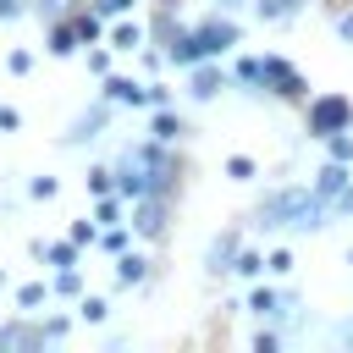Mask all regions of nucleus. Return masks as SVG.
Wrapping results in <instances>:
<instances>
[{
    "label": "nucleus",
    "mask_w": 353,
    "mask_h": 353,
    "mask_svg": "<svg viewBox=\"0 0 353 353\" xmlns=\"http://www.w3.org/2000/svg\"><path fill=\"white\" fill-rule=\"evenodd\" d=\"M320 193L314 188H281V193H270L265 204H259V226L265 232H314L320 226Z\"/></svg>",
    "instance_id": "1"
},
{
    "label": "nucleus",
    "mask_w": 353,
    "mask_h": 353,
    "mask_svg": "<svg viewBox=\"0 0 353 353\" xmlns=\"http://www.w3.org/2000/svg\"><path fill=\"white\" fill-rule=\"evenodd\" d=\"M226 44H237V28H232V22H199V28H188V33L171 39V61H182V66L215 61Z\"/></svg>",
    "instance_id": "2"
},
{
    "label": "nucleus",
    "mask_w": 353,
    "mask_h": 353,
    "mask_svg": "<svg viewBox=\"0 0 353 353\" xmlns=\"http://www.w3.org/2000/svg\"><path fill=\"white\" fill-rule=\"evenodd\" d=\"M342 127H353V105L342 99V94H331V99H314L309 105V132H342Z\"/></svg>",
    "instance_id": "3"
},
{
    "label": "nucleus",
    "mask_w": 353,
    "mask_h": 353,
    "mask_svg": "<svg viewBox=\"0 0 353 353\" xmlns=\"http://www.w3.org/2000/svg\"><path fill=\"white\" fill-rule=\"evenodd\" d=\"M265 72H270V83H276L270 94H281V99H303V72H298V66H287V61H276V55H270V61H265Z\"/></svg>",
    "instance_id": "4"
},
{
    "label": "nucleus",
    "mask_w": 353,
    "mask_h": 353,
    "mask_svg": "<svg viewBox=\"0 0 353 353\" xmlns=\"http://www.w3.org/2000/svg\"><path fill=\"white\" fill-rule=\"evenodd\" d=\"M347 188H353L347 160H325V165H320V182H314V193H320V199H342Z\"/></svg>",
    "instance_id": "5"
},
{
    "label": "nucleus",
    "mask_w": 353,
    "mask_h": 353,
    "mask_svg": "<svg viewBox=\"0 0 353 353\" xmlns=\"http://www.w3.org/2000/svg\"><path fill=\"white\" fill-rule=\"evenodd\" d=\"M132 232H138V237H160V232H165V199L149 193V199L138 204V215H132Z\"/></svg>",
    "instance_id": "6"
},
{
    "label": "nucleus",
    "mask_w": 353,
    "mask_h": 353,
    "mask_svg": "<svg viewBox=\"0 0 353 353\" xmlns=\"http://www.w3.org/2000/svg\"><path fill=\"white\" fill-rule=\"evenodd\" d=\"M39 342H50L39 325H6V331H0V353H17V347H22V353H33Z\"/></svg>",
    "instance_id": "7"
},
{
    "label": "nucleus",
    "mask_w": 353,
    "mask_h": 353,
    "mask_svg": "<svg viewBox=\"0 0 353 353\" xmlns=\"http://www.w3.org/2000/svg\"><path fill=\"white\" fill-rule=\"evenodd\" d=\"M188 94H193V99H215V94H221V72H215L210 61H199L193 77H188Z\"/></svg>",
    "instance_id": "8"
},
{
    "label": "nucleus",
    "mask_w": 353,
    "mask_h": 353,
    "mask_svg": "<svg viewBox=\"0 0 353 353\" xmlns=\"http://www.w3.org/2000/svg\"><path fill=\"white\" fill-rule=\"evenodd\" d=\"M105 94H110V99H121V105H149V88H138L132 77H110V83H105Z\"/></svg>",
    "instance_id": "9"
},
{
    "label": "nucleus",
    "mask_w": 353,
    "mask_h": 353,
    "mask_svg": "<svg viewBox=\"0 0 353 353\" xmlns=\"http://www.w3.org/2000/svg\"><path fill=\"white\" fill-rule=\"evenodd\" d=\"M77 39H83V33H77V22L50 28V50H55V55H72V50H77Z\"/></svg>",
    "instance_id": "10"
},
{
    "label": "nucleus",
    "mask_w": 353,
    "mask_h": 353,
    "mask_svg": "<svg viewBox=\"0 0 353 353\" xmlns=\"http://www.w3.org/2000/svg\"><path fill=\"white\" fill-rule=\"evenodd\" d=\"M176 132H182V121L165 105H154V143H176Z\"/></svg>",
    "instance_id": "11"
},
{
    "label": "nucleus",
    "mask_w": 353,
    "mask_h": 353,
    "mask_svg": "<svg viewBox=\"0 0 353 353\" xmlns=\"http://www.w3.org/2000/svg\"><path fill=\"white\" fill-rule=\"evenodd\" d=\"M298 6H303V0H259V6H254V11H259V17H265V22H276V17H292V11H298Z\"/></svg>",
    "instance_id": "12"
},
{
    "label": "nucleus",
    "mask_w": 353,
    "mask_h": 353,
    "mask_svg": "<svg viewBox=\"0 0 353 353\" xmlns=\"http://www.w3.org/2000/svg\"><path fill=\"white\" fill-rule=\"evenodd\" d=\"M110 50H138V28L132 22H116L110 28Z\"/></svg>",
    "instance_id": "13"
},
{
    "label": "nucleus",
    "mask_w": 353,
    "mask_h": 353,
    "mask_svg": "<svg viewBox=\"0 0 353 353\" xmlns=\"http://www.w3.org/2000/svg\"><path fill=\"white\" fill-rule=\"evenodd\" d=\"M325 149H331V160H353V138H347V127H342V132H325Z\"/></svg>",
    "instance_id": "14"
},
{
    "label": "nucleus",
    "mask_w": 353,
    "mask_h": 353,
    "mask_svg": "<svg viewBox=\"0 0 353 353\" xmlns=\"http://www.w3.org/2000/svg\"><path fill=\"white\" fill-rule=\"evenodd\" d=\"M248 309H254V314H276V309H281V292H265V287H259V292H248Z\"/></svg>",
    "instance_id": "15"
},
{
    "label": "nucleus",
    "mask_w": 353,
    "mask_h": 353,
    "mask_svg": "<svg viewBox=\"0 0 353 353\" xmlns=\"http://www.w3.org/2000/svg\"><path fill=\"white\" fill-rule=\"evenodd\" d=\"M237 83H270L265 61H237Z\"/></svg>",
    "instance_id": "16"
},
{
    "label": "nucleus",
    "mask_w": 353,
    "mask_h": 353,
    "mask_svg": "<svg viewBox=\"0 0 353 353\" xmlns=\"http://www.w3.org/2000/svg\"><path fill=\"white\" fill-rule=\"evenodd\" d=\"M44 259H50V265H61V270H66V265H77V243H55V248H44Z\"/></svg>",
    "instance_id": "17"
},
{
    "label": "nucleus",
    "mask_w": 353,
    "mask_h": 353,
    "mask_svg": "<svg viewBox=\"0 0 353 353\" xmlns=\"http://www.w3.org/2000/svg\"><path fill=\"white\" fill-rule=\"evenodd\" d=\"M232 270H237V276H259V270H265V259H259V254H248V248H243V254H237V259H232Z\"/></svg>",
    "instance_id": "18"
},
{
    "label": "nucleus",
    "mask_w": 353,
    "mask_h": 353,
    "mask_svg": "<svg viewBox=\"0 0 353 353\" xmlns=\"http://www.w3.org/2000/svg\"><path fill=\"white\" fill-rule=\"evenodd\" d=\"M55 292H61V298H77V292H83V281H77V270H72V265L55 276Z\"/></svg>",
    "instance_id": "19"
},
{
    "label": "nucleus",
    "mask_w": 353,
    "mask_h": 353,
    "mask_svg": "<svg viewBox=\"0 0 353 353\" xmlns=\"http://www.w3.org/2000/svg\"><path fill=\"white\" fill-rule=\"evenodd\" d=\"M226 176L248 182V176H254V160H248V154H232V160H226Z\"/></svg>",
    "instance_id": "20"
},
{
    "label": "nucleus",
    "mask_w": 353,
    "mask_h": 353,
    "mask_svg": "<svg viewBox=\"0 0 353 353\" xmlns=\"http://www.w3.org/2000/svg\"><path fill=\"white\" fill-rule=\"evenodd\" d=\"M99 221H105V226H116V221H121V204H116L110 193H99Z\"/></svg>",
    "instance_id": "21"
},
{
    "label": "nucleus",
    "mask_w": 353,
    "mask_h": 353,
    "mask_svg": "<svg viewBox=\"0 0 353 353\" xmlns=\"http://www.w3.org/2000/svg\"><path fill=\"white\" fill-rule=\"evenodd\" d=\"M77 33H83V39H99V17H94V11H77Z\"/></svg>",
    "instance_id": "22"
},
{
    "label": "nucleus",
    "mask_w": 353,
    "mask_h": 353,
    "mask_svg": "<svg viewBox=\"0 0 353 353\" xmlns=\"http://www.w3.org/2000/svg\"><path fill=\"white\" fill-rule=\"evenodd\" d=\"M88 188H94V193H110L116 176H110V171H88Z\"/></svg>",
    "instance_id": "23"
},
{
    "label": "nucleus",
    "mask_w": 353,
    "mask_h": 353,
    "mask_svg": "<svg viewBox=\"0 0 353 353\" xmlns=\"http://www.w3.org/2000/svg\"><path fill=\"white\" fill-rule=\"evenodd\" d=\"M127 248V232H116V226H105V254H121Z\"/></svg>",
    "instance_id": "24"
},
{
    "label": "nucleus",
    "mask_w": 353,
    "mask_h": 353,
    "mask_svg": "<svg viewBox=\"0 0 353 353\" xmlns=\"http://www.w3.org/2000/svg\"><path fill=\"white\" fill-rule=\"evenodd\" d=\"M138 276H143V259L127 254V259H121V281H138Z\"/></svg>",
    "instance_id": "25"
},
{
    "label": "nucleus",
    "mask_w": 353,
    "mask_h": 353,
    "mask_svg": "<svg viewBox=\"0 0 353 353\" xmlns=\"http://www.w3.org/2000/svg\"><path fill=\"white\" fill-rule=\"evenodd\" d=\"M17 303H22V309H39V303H44V287H22Z\"/></svg>",
    "instance_id": "26"
},
{
    "label": "nucleus",
    "mask_w": 353,
    "mask_h": 353,
    "mask_svg": "<svg viewBox=\"0 0 353 353\" xmlns=\"http://www.w3.org/2000/svg\"><path fill=\"white\" fill-rule=\"evenodd\" d=\"M127 6H132V0H94V11H99V17H121Z\"/></svg>",
    "instance_id": "27"
},
{
    "label": "nucleus",
    "mask_w": 353,
    "mask_h": 353,
    "mask_svg": "<svg viewBox=\"0 0 353 353\" xmlns=\"http://www.w3.org/2000/svg\"><path fill=\"white\" fill-rule=\"evenodd\" d=\"M6 66H11V72H17V77H28V66H33V61H28V55H22V50H11V55H6Z\"/></svg>",
    "instance_id": "28"
},
{
    "label": "nucleus",
    "mask_w": 353,
    "mask_h": 353,
    "mask_svg": "<svg viewBox=\"0 0 353 353\" xmlns=\"http://www.w3.org/2000/svg\"><path fill=\"white\" fill-rule=\"evenodd\" d=\"M28 193H33V199H50V193H55V176H33V188H28Z\"/></svg>",
    "instance_id": "29"
},
{
    "label": "nucleus",
    "mask_w": 353,
    "mask_h": 353,
    "mask_svg": "<svg viewBox=\"0 0 353 353\" xmlns=\"http://www.w3.org/2000/svg\"><path fill=\"white\" fill-rule=\"evenodd\" d=\"M83 320H105V298H83Z\"/></svg>",
    "instance_id": "30"
},
{
    "label": "nucleus",
    "mask_w": 353,
    "mask_h": 353,
    "mask_svg": "<svg viewBox=\"0 0 353 353\" xmlns=\"http://www.w3.org/2000/svg\"><path fill=\"white\" fill-rule=\"evenodd\" d=\"M336 28H342V39H347V44H353V17H342V22H336Z\"/></svg>",
    "instance_id": "31"
},
{
    "label": "nucleus",
    "mask_w": 353,
    "mask_h": 353,
    "mask_svg": "<svg viewBox=\"0 0 353 353\" xmlns=\"http://www.w3.org/2000/svg\"><path fill=\"white\" fill-rule=\"evenodd\" d=\"M0 17H17V0H0Z\"/></svg>",
    "instance_id": "32"
},
{
    "label": "nucleus",
    "mask_w": 353,
    "mask_h": 353,
    "mask_svg": "<svg viewBox=\"0 0 353 353\" xmlns=\"http://www.w3.org/2000/svg\"><path fill=\"white\" fill-rule=\"evenodd\" d=\"M336 204H342V210H353V188H347V193H342V199H336Z\"/></svg>",
    "instance_id": "33"
},
{
    "label": "nucleus",
    "mask_w": 353,
    "mask_h": 353,
    "mask_svg": "<svg viewBox=\"0 0 353 353\" xmlns=\"http://www.w3.org/2000/svg\"><path fill=\"white\" fill-rule=\"evenodd\" d=\"M226 6H237V0H226Z\"/></svg>",
    "instance_id": "34"
}]
</instances>
